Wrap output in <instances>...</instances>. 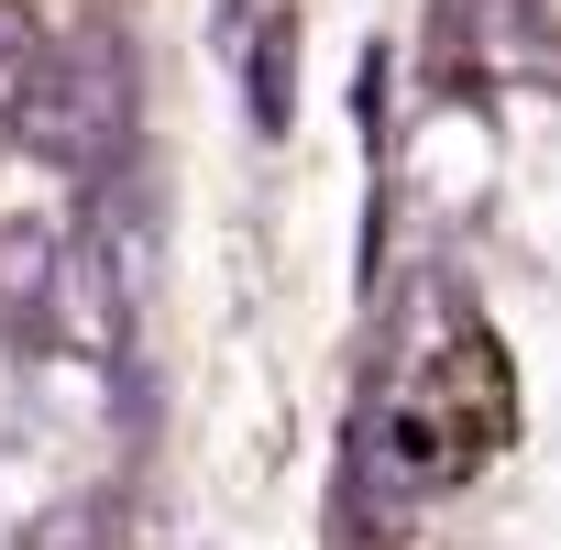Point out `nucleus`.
<instances>
[{"mask_svg":"<svg viewBox=\"0 0 561 550\" xmlns=\"http://www.w3.org/2000/svg\"><path fill=\"white\" fill-rule=\"evenodd\" d=\"M242 89H253V133H287V89H298V23H287V12L253 23V67H242Z\"/></svg>","mask_w":561,"mask_h":550,"instance_id":"obj_1","label":"nucleus"},{"mask_svg":"<svg viewBox=\"0 0 561 550\" xmlns=\"http://www.w3.org/2000/svg\"><path fill=\"white\" fill-rule=\"evenodd\" d=\"M34 34H23V12H12V0H0V122H23V100H34Z\"/></svg>","mask_w":561,"mask_h":550,"instance_id":"obj_2","label":"nucleus"}]
</instances>
